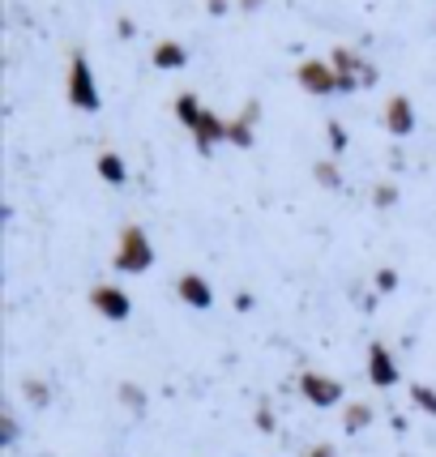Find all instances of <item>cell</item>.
<instances>
[{
	"mask_svg": "<svg viewBox=\"0 0 436 457\" xmlns=\"http://www.w3.org/2000/svg\"><path fill=\"white\" fill-rule=\"evenodd\" d=\"M112 265H116L120 274H146V270L155 265V244H150V236L141 231L138 222H129V227L120 231Z\"/></svg>",
	"mask_w": 436,
	"mask_h": 457,
	"instance_id": "1",
	"label": "cell"
},
{
	"mask_svg": "<svg viewBox=\"0 0 436 457\" xmlns=\"http://www.w3.org/2000/svg\"><path fill=\"white\" fill-rule=\"evenodd\" d=\"M64 99H69V107H78V112H99V107H103L99 81H95V73H90V60L81 56V52H73V56H69Z\"/></svg>",
	"mask_w": 436,
	"mask_h": 457,
	"instance_id": "2",
	"label": "cell"
},
{
	"mask_svg": "<svg viewBox=\"0 0 436 457\" xmlns=\"http://www.w3.org/2000/svg\"><path fill=\"white\" fill-rule=\"evenodd\" d=\"M330 64H334V73H338V95H356L359 86H377V69L359 52H351V47H334Z\"/></svg>",
	"mask_w": 436,
	"mask_h": 457,
	"instance_id": "3",
	"label": "cell"
},
{
	"mask_svg": "<svg viewBox=\"0 0 436 457\" xmlns=\"http://www.w3.org/2000/svg\"><path fill=\"white\" fill-rule=\"evenodd\" d=\"M90 308H95L103 320H129L133 317V299H129V291L116 287V282L90 287Z\"/></svg>",
	"mask_w": 436,
	"mask_h": 457,
	"instance_id": "4",
	"label": "cell"
},
{
	"mask_svg": "<svg viewBox=\"0 0 436 457\" xmlns=\"http://www.w3.org/2000/svg\"><path fill=\"white\" fill-rule=\"evenodd\" d=\"M296 81L308 90V95H317V99H330L338 95V73L330 60H304L296 69Z\"/></svg>",
	"mask_w": 436,
	"mask_h": 457,
	"instance_id": "5",
	"label": "cell"
},
{
	"mask_svg": "<svg viewBox=\"0 0 436 457\" xmlns=\"http://www.w3.org/2000/svg\"><path fill=\"white\" fill-rule=\"evenodd\" d=\"M299 394L313 402L317 411H330L342 402V380L325 377V372H299Z\"/></svg>",
	"mask_w": 436,
	"mask_h": 457,
	"instance_id": "6",
	"label": "cell"
},
{
	"mask_svg": "<svg viewBox=\"0 0 436 457\" xmlns=\"http://www.w3.org/2000/svg\"><path fill=\"white\" fill-rule=\"evenodd\" d=\"M398 359L390 355V346L385 342H368V380L377 385V389H394L398 385Z\"/></svg>",
	"mask_w": 436,
	"mask_h": 457,
	"instance_id": "7",
	"label": "cell"
},
{
	"mask_svg": "<svg viewBox=\"0 0 436 457\" xmlns=\"http://www.w3.org/2000/svg\"><path fill=\"white\" fill-rule=\"evenodd\" d=\"M381 120H385V129H390L394 137H411V133H415V107H411L407 95H390Z\"/></svg>",
	"mask_w": 436,
	"mask_h": 457,
	"instance_id": "8",
	"label": "cell"
},
{
	"mask_svg": "<svg viewBox=\"0 0 436 457\" xmlns=\"http://www.w3.org/2000/svg\"><path fill=\"white\" fill-rule=\"evenodd\" d=\"M176 295L189 303V308H197V312H205L210 303H214V287L205 282V274H180V282H176Z\"/></svg>",
	"mask_w": 436,
	"mask_h": 457,
	"instance_id": "9",
	"label": "cell"
},
{
	"mask_svg": "<svg viewBox=\"0 0 436 457\" xmlns=\"http://www.w3.org/2000/svg\"><path fill=\"white\" fill-rule=\"evenodd\" d=\"M218 141H227V120L214 116L210 107H205V116L197 120V129H193V145H197L201 154H210Z\"/></svg>",
	"mask_w": 436,
	"mask_h": 457,
	"instance_id": "10",
	"label": "cell"
},
{
	"mask_svg": "<svg viewBox=\"0 0 436 457\" xmlns=\"http://www.w3.org/2000/svg\"><path fill=\"white\" fill-rule=\"evenodd\" d=\"M257 116H261V107H257V103H248L239 120H227V141H231V145H239V150H248V145H253V120H257Z\"/></svg>",
	"mask_w": 436,
	"mask_h": 457,
	"instance_id": "11",
	"label": "cell"
},
{
	"mask_svg": "<svg viewBox=\"0 0 436 457\" xmlns=\"http://www.w3.org/2000/svg\"><path fill=\"white\" fill-rule=\"evenodd\" d=\"M373 419H377V411H373L368 402H347V406H342V432H347V436H359Z\"/></svg>",
	"mask_w": 436,
	"mask_h": 457,
	"instance_id": "12",
	"label": "cell"
},
{
	"mask_svg": "<svg viewBox=\"0 0 436 457\" xmlns=\"http://www.w3.org/2000/svg\"><path fill=\"white\" fill-rule=\"evenodd\" d=\"M95 167H99V179H103V184H112V188L129 184V167H124V159H120L116 150H103Z\"/></svg>",
	"mask_w": 436,
	"mask_h": 457,
	"instance_id": "13",
	"label": "cell"
},
{
	"mask_svg": "<svg viewBox=\"0 0 436 457\" xmlns=\"http://www.w3.org/2000/svg\"><path fill=\"white\" fill-rule=\"evenodd\" d=\"M150 60H155V69H184V64H189V52H184V43L163 39Z\"/></svg>",
	"mask_w": 436,
	"mask_h": 457,
	"instance_id": "14",
	"label": "cell"
},
{
	"mask_svg": "<svg viewBox=\"0 0 436 457\" xmlns=\"http://www.w3.org/2000/svg\"><path fill=\"white\" fill-rule=\"evenodd\" d=\"M172 112H176V120L184 124V129H189V133H193V129H197V120L205 116V107H201V99L193 95V90H184V95L176 99V107H172Z\"/></svg>",
	"mask_w": 436,
	"mask_h": 457,
	"instance_id": "15",
	"label": "cell"
},
{
	"mask_svg": "<svg viewBox=\"0 0 436 457\" xmlns=\"http://www.w3.org/2000/svg\"><path fill=\"white\" fill-rule=\"evenodd\" d=\"M116 398H120V406H124V411H133V415H141V411H146V389H141V385H133V380H124V385H120Z\"/></svg>",
	"mask_w": 436,
	"mask_h": 457,
	"instance_id": "16",
	"label": "cell"
},
{
	"mask_svg": "<svg viewBox=\"0 0 436 457\" xmlns=\"http://www.w3.org/2000/svg\"><path fill=\"white\" fill-rule=\"evenodd\" d=\"M411 406H415V411H423L428 419H436V389H432V385L415 380V385H411Z\"/></svg>",
	"mask_w": 436,
	"mask_h": 457,
	"instance_id": "17",
	"label": "cell"
},
{
	"mask_svg": "<svg viewBox=\"0 0 436 457\" xmlns=\"http://www.w3.org/2000/svg\"><path fill=\"white\" fill-rule=\"evenodd\" d=\"M21 398L30 402V406H47V402H52V389H47V380L26 377L21 380Z\"/></svg>",
	"mask_w": 436,
	"mask_h": 457,
	"instance_id": "18",
	"label": "cell"
},
{
	"mask_svg": "<svg viewBox=\"0 0 436 457\" xmlns=\"http://www.w3.org/2000/svg\"><path fill=\"white\" fill-rule=\"evenodd\" d=\"M313 176H317L321 188H342V171H338V162H330V159H321L317 167H313Z\"/></svg>",
	"mask_w": 436,
	"mask_h": 457,
	"instance_id": "19",
	"label": "cell"
},
{
	"mask_svg": "<svg viewBox=\"0 0 436 457\" xmlns=\"http://www.w3.org/2000/svg\"><path fill=\"white\" fill-rule=\"evenodd\" d=\"M325 141H330V150H334V154H342V150H347V129H342V120H325Z\"/></svg>",
	"mask_w": 436,
	"mask_h": 457,
	"instance_id": "20",
	"label": "cell"
},
{
	"mask_svg": "<svg viewBox=\"0 0 436 457\" xmlns=\"http://www.w3.org/2000/svg\"><path fill=\"white\" fill-rule=\"evenodd\" d=\"M373 205H377V210H394L398 205V184H390V179L377 184V188H373Z\"/></svg>",
	"mask_w": 436,
	"mask_h": 457,
	"instance_id": "21",
	"label": "cell"
},
{
	"mask_svg": "<svg viewBox=\"0 0 436 457\" xmlns=\"http://www.w3.org/2000/svg\"><path fill=\"white\" fill-rule=\"evenodd\" d=\"M377 291H381V295L398 291V270H390V265H385V270H377Z\"/></svg>",
	"mask_w": 436,
	"mask_h": 457,
	"instance_id": "22",
	"label": "cell"
},
{
	"mask_svg": "<svg viewBox=\"0 0 436 457\" xmlns=\"http://www.w3.org/2000/svg\"><path fill=\"white\" fill-rule=\"evenodd\" d=\"M0 432H4V436H0V440H4V445H13V440H18V419L9 415V411L0 415Z\"/></svg>",
	"mask_w": 436,
	"mask_h": 457,
	"instance_id": "23",
	"label": "cell"
},
{
	"mask_svg": "<svg viewBox=\"0 0 436 457\" xmlns=\"http://www.w3.org/2000/svg\"><path fill=\"white\" fill-rule=\"evenodd\" d=\"M257 428H261V432H274V428H278L274 411H270V406H265V402H261V406H257Z\"/></svg>",
	"mask_w": 436,
	"mask_h": 457,
	"instance_id": "24",
	"label": "cell"
},
{
	"mask_svg": "<svg viewBox=\"0 0 436 457\" xmlns=\"http://www.w3.org/2000/svg\"><path fill=\"white\" fill-rule=\"evenodd\" d=\"M304 457H338V449H334V445H325V440H321V445H313V449H308Z\"/></svg>",
	"mask_w": 436,
	"mask_h": 457,
	"instance_id": "25",
	"label": "cell"
},
{
	"mask_svg": "<svg viewBox=\"0 0 436 457\" xmlns=\"http://www.w3.org/2000/svg\"><path fill=\"white\" fill-rule=\"evenodd\" d=\"M205 9H210L214 18H222V13H227V0H205Z\"/></svg>",
	"mask_w": 436,
	"mask_h": 457,
	"instance_id": "26",
	"label": "cell"
},
{
	"mask_svg": "<svg viewBox=\"0 0 436 457\" xmlns=\"http://www.w3.org/2000/svg\"><path fill=\"white\" fill-rule=\"evenodd\" d=\"M116 26H120V39H133V21H129V18H120Z\"/></svg>",
	"mask_w": 436,
	"mask_h": 457,
	"instance_id": "27",
	"label": "cell"
},
{
	"mask_svg": "<svg viewBox=\"0 0 436 457\" xmlns=\"http://www.w3.org/2000/svg\"><path fill=\"white\" fill-rule=\"evenodd\" d=\"M239 9H248V13H253V9H261V0H239Z\"/></svg>",
	"mask_w": 436,
	"mask_h": 457,
	"instance_id": "28",
	"label": "cell"
}]
</instances>
